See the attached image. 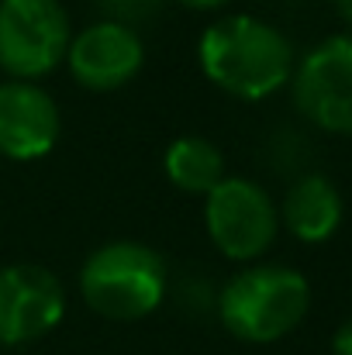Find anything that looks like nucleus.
Segmentation results:
<instances>
[{
    "instance_id": "nucleus-3",
    "label": "nucleus",
    "mask_w": 352,
    "mask_h": 355,
    "mask_svg": "<svg viewBox=\"0 0 352 355\" xmlns=\"http://www.w3.org/2000/svg\"><path fill=\"white\" fill-rule=\"evenodd\" d=\"M169 286L162 255L142 241H108L87 255L80 266L83 304L108 321H142L149 318Z\"/></svg>"
},
{
    "instance_id": "nucleus-10",
    "label": "nucleus",
    "mask_w": 352,
    "mask_h": 355,
    "mask_svg": "<svg viewBox=\"0 0 352 355\" xmlns=\"http://www.w3.org/2000/svg\"><path fill=\"white\" fill-rule=\"evenodd\" d=\"M287 232L308 245H318L325 238H332L342 225V197L335 190L332 180L311 173L301 176L287 197H283V211H280Z\"/></svg>"
},
{
    "instance_id": "nucleus-11",
    "label": "nucleus",
    "mask_w": 352,
    "mask_h": 355,
    "mask_svg": "<svg viewBox=\"0 0 352 355\" xmlns=\"http://www.w3.org/2000/svg\"><path fill=\"white\" fill-rule=\"evenodd\" d=\"M166 180L190 197H208L225 180V155L204 135H180L162 152Z\"/></svg>"
},
{
    "instance_id": "nucleus-1",
    "label": "nucleus",
    "mask_w": 352,
    "mask_h": 355,
    "mask_svg": "<svg viewBox=\"0 0 352 355\" xmlns=\"http://www.w3.org/2000/svg\"><path fill=\"white\" fill-rule=\"evenodd\" d=\"M201 73L228 97L266 101L294 76V45L280 28L252 14H228L197 38Z\"/></svg>"
},
{
    "instance_id": "nucleus-13",
    "label": "nucleus",
    "mask_w": 352,
    "mask_h": 355,
    "mask_svg": "<svg viewBox=\"0 0 352 355\" xmlns=\"http://www.w3.org/2000/svg\"><path fill=\"white\" fill-rule=\"evenodd\" d=\"M332 355H352V321H346L335 338H332Z\"/></svg>"
},
{
    "instance_id": "nucleus-6",
    "label": "nucleus",
    "mask_w": 352,
    "mask_h": 355,
    "mask_svg": "<svg viewBox=\"0 0 352 355\" xmlns=\"http://www.w3.org/2000/svg\"><path fill=\"white\" fill-rule=\"evenodd\" d=\"M294 104L311 124L332 135H352V35L315 45L294 66Z\"/></svg>"
},
{
    "instance_id": "nucleus-14",
    "label": "nucleus",
    "mask_w": 352,
    "mask_h": 355,
    "mask_svg": "<svg viewBox=\"0 0 352 355\" xmlns=\"http://www.w3.org/2000/svg\"><path fill=\"white\" fill-rule=\"evenodd\" d=\"M176 3H183L190 10H215V7H225L228 0H176Z\"/></svg>"
},
{
    "instance_id": "nucleus-5",
    "label": "nucleus",
    "mask_w": 352,
    "mask_h": 355,
    "mask_svg": "<svg viewBox=\"0 0 352 355\" xmlns=\"http://www.w3.org/2000/svg\"><path fill=\"white\" fill-rule=\"evenodd\" d=\"M204 228L221 255L235 262H252L276 241L280 211L259 183L225 176L204 197Z\"/></svg>"
},
{
    "instance_id": "nucleus-2",
    "label": "nucleus",
    "mask_w": 352,
    "mask_h": 355,
    "mask_svg": "<svg viewBox=\"0 0 352 355\" xmlns=\"http://www.w3.org/2000/svg\"><path fill=\"white\" fill-rule=\"evenodd\" d=\"M215 307L232 338L269 345L308 318L311 286L290 266H249L221 286Z\"/></svg>"
},
{
    "instance_id": "nucleus-7",
    "label": "nucleus",
    "mask_w": 352,
    "mask_h": 355,
    "mask_svg": "<svg viewBox=\"0 0 352 355\" xmlns=\"http://www.w3.org/2000/svg\"><path fill=\"white\" fill-rule=\"evenodd\" d=\"M66 314V290L59 276L35 262L0 269V345L17 349L45 338Z\"/></svg>"
},
{
    "instance_id": "nucleus-12",
    "label": "nucleus",
    "mask_w": 352,
    "mask_h": 355,
    "mask_svg": "<svg viewBox=\"0 0 352 355\" xmlns=\"http://www.w3.org/2000/svg\"><path fill=\"white\" fill-rule=\"evenodd\" d=\"M97 7L104 10L108 21L135 28V24H142V21H152V17L166 7V0H97Z\"/></svg>"
},
{
    "instance_id": "nucleus-8",
    "label": "nucleus",
    "mask_w": 352,
    "mask_h": 355,
    "mask_svg": "<svg viewBox=\"0 0 352 355\" xmlns=\"http://www.w3.org/2000/svg\"><path fill=\"white\" fill-rule=\"evenodd\" d=\"M69 76L90 94H115L128 87L145 66V42L135 28L117 21H94L73 35L66 49Z\"/></svg>"
},
{
    "instance_id": "nucleus-15",
    "label": "nucleus",
    "mask_w": 352,
    "mask_h": 355,
    "mask_svg": "<svg viewBox=\"0 0 352 355\" xmlns=\"http://www.w3.org/2000/svg\"><path fill=\"white\" fill-rule=\"evenodd\" d=\"M335 7H339V14L352 24V0H335Z\"/></svg>"
},
{
    "instance_id": "nucleus-9",
    "label": "nucleus",
    "mask_w": 352,
    "mask_h": 355,
    "mask_svg": "<svg viewBox=\"0 0 352 355\" xmlns=\"http://www.w3.org/2000/svg\"><path fill=\"white\" fill-rule=\"evenodd\" d=\"M59 104L56 97L28 80L0 83V155L14 162L45 159L59 141Z\"/></svg>"
},
{
    "instance_id": "nucleus-4",
    "label": "nucleus",
    "mask_w": 352,
    "mask_h": 355,
    "mask_svg": "<svg viewBox=\"0 0 352 355\" xmlns=\"http://www.w3.org/2000/svg\"><path fill=\"white\" fill-rule=\"evenodd\" d=\"M69 42L73 24L59 0H0V69L7 80L38 83L56 73Z\"/></svg>"
}]
</instances>
